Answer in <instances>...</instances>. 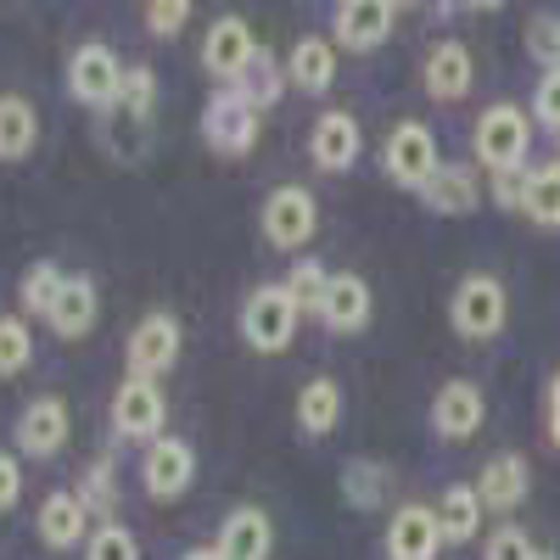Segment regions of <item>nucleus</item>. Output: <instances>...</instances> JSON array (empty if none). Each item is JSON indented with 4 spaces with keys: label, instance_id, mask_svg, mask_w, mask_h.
Here are the masks:
<instances>
[{
    "label": "nucleus",
    "instance_id": "obj_46",
    "mask_svg": "<svg viewBox=\"0 0 560 560\" xmlns=\"http://www.w3.org/2000/svg\"><path fill=\"white\" fill-rule=\"evenodd\" d=\"M533 560H555V555H544V549H538V555H533Z\"/></svg>",
    "mask_w": 560,
    "mask_h": 560
},
{
    "label": "nucleus",
    "instance_id": "obj_17",
    "mask_svg": "<svg viewBox=\"0 0 560 560\" xmlns=\"http://www.w3.org/2000/svg\"><path fill=\"white\" fill-rule=\"evenodd\" d=\"M471 84H477L471 51H465L459 39H438L427 51V62H420V90H427L432 102H465V96H471Z\"/></svg>",
    "mask_w": 560,
    "mask_h": 560
},
{
    "label": "nucleus",
    "instance_id": "obj_33",
    "mask_svg": "<svg viewBox=\"0 0 560 560\" xmlns=\"http://www.w3.org/2000/svg\"><path fill=\"white\" fill-rule=\"evenodd\" d=\"M527 219L544 230H560V158L527 168Z\"/></svg>",
    "mask_w": 560,
    "mask_h": 560
},
{
    "label": "nucleus",
    "instance_id": "obj_2",
    "mask_svg": "<svg viewBox=\"0 0 560 560\" xmlns=\"http://www.w3.org/2000/svg\"><path fill=\"white\" fill-rule=\"evenodd\" d=\"M242 342L253 348V353H287L292 342H298V325H303V308L292 303V292H287V280H275V287H258V292H247V303H242Z\"/></svg>",
    "mask_w": 560,
    "mask_h": 560
},
{
    "label": "nucleus",
    "instance_id": "obj_39",
    "mask_svg": "<svg viewBox=\"0 0 560 560\" xmlns=\"http://www.w3.org/2000/svg\"><path fill=\"white\" fill-rule=\"evenodd\" d=\"M533 555H538V549H533L527 527H516V522L493 527V533H488V549H482V560H533Z\"/></svg>",
    "mask_w": 560,
    "mask_h": 560
},
{
    "label": "nucleus",
    "instance_id": "obj_8",
    "mask_svg": "<svg viewBox=\"0 0 560 560\" xmlns=\"http://www.w3.org/2000/svg\"><path fill=\"white\" fill-rule=\"evenodd\" d=\"M258 129H264V113H253L236 90H213L208 107H202V140L213 158H247L258 147Z\"/></svg>",
    "mask_w": 560,
    "mask_h": 560
},
{
    "label": "nucleus",
    "instance_id": "obj_38",
    "mask_svg": "<svg viewBox=\"0 0 560 560\" xmlns=\"http://www.w3.org/2000/svg\"><path fill=\"white\" fill-rule=\"evenodd\" d=\"M527 57H533L544 73H555V68H560V18L538 12V18L527 23Z\"/></svg>",
    "mask_w": 560,
    "mask_h": 560
},
{
    "label": "nucleus",
    "instance_id": "obj_40",
    "mask_svg": "<svg viewBox=\"0 0 560 560\" xmlns=\"http://www.w3.org/2000/svg\"><path fill=\"white\" fill-rule=\"evenodd\" d=\"M185 23H191V0H152L147 7V34L152 39H174Z\"/></svg>",
    "mask_w": 560,
    "mask_h": 560
},
{
    "label": "nucleus",
    "instance_id": "obj_31",
    "mask_svg": "<svg viewBox=\"0 0 560 560\" xmlns=\"http://www.w3.org/2000/svg\"><path fill=\"white\" fill-rule=\"evenodd\" d=\"M73 493H79V504L96 516V527L102 522H113V510H118V465L102 454V459H90L84 471H79V482H73Z\"/></svg>",
    "mask_w": 560,
    "mask_h": 560
},
{
    "label": "nucleus",
    "instance_id": "obj_37",
    "mask_svg": "<svg viewBox=\"0 0 560 560\" xmlns=\"http://www.w3.org/2000/svg\"><path fill=\"white\" fill-rule=\"evenodd\" d=\"M118 107H124V113H135V118H152V107H158V73H152L147 62H135V68L124 73Z\"/></svg>",
    "mask_w": 560,
    "mask_h": 560
},
{
    "label": "nucleus",
    "instance_id": "obj_23",
    "mask_svg": "<svg viewBox=\"0 0 560 560\" xmlns=\"http://www.w3.org/2000/svg\"><path fill=\"white\" fill-rule=\"evenodd\" d=\"M477 493H482V504L488 510H516V504H527V493H533V465L522 459V454H493L488 465H482V477H477Z\"/></svg>",
    "mask_w": 560,
    "mask_h": 560
},
{
    "label": "nucleus",
    "instance_id": "obj_16",
    "mask_svg": "<svg viewBox=\"0 0 560 560\" xmlns=\"http://www.w3.org/2000/svg\"><path fill=\"white\" fill-rule=\"evenodd\" d=\"M482 420H488V398H482L477 382H443V387H438V398H432V432H438L443 443L477 438Z\"/></svg>",
    "mask_w": 560,
    "mask_h": 560
},
{
    "label": "nucleus",
    "instance_id": "obj_10",
    "mask_svg": "<svg viewBox=\"0 0 560 560\" xmlns=\"http://www.w3.org/2000/svg\"><path fill=\"white\" fill-rule=\"evenodd\" d=\"M191 482H197V448L191 443L174 432L147 443V459H140V488H147V499L174 504L179 493H191Z\"/></svg>",
    "mask_w": 560,
    "mask_h": 560
},
{
    "label": "nucleus",
    "instance_id": "obj_43",
    "mask_svg": "<svg viewBox=\"0 0 560 560\" xmlns=\"http://www.w3.org/2000/svg\"><path fill=\"white\" fill-rule=\"evenodd\" d=\"M23 499V471H18V459L12 454H0V516Z\"/></svg>",
    "mask_w": 560,
    "mask_h": 560
},
{
    "label": "nucleus",
    "instance_id": "obj_13",
    "mask_svg": "<svg viewBox=\"0 0 560 560\" xmlns=\"http://www.w3.org/2000/svg\"><path fill=\"white\" fill-rule=\"evenodd\" d=\"M359 152H364V129H359L353 113L331 107V113L314 118V129H308V158H314L319 174H348V168L359 163Z\"/></svg>",
    "mask_w": 560,
    "mask_h": 560
},
{
    "label": "nucleus",
    "instance_id": "obj_34",
    "mask_svg": "<svg viewBox=\"0 0 560 560\" xmlns=\"http://www.w3.org/2000/svg\"><path fill=\"white\" fill-rule=\"evenodd\" d=\"M34 364V331L23 314H0V382L23 376V370Z\"/></svg>",
    "mask_w": 560,
    "mask_h": 560
},
{
    "label": "nucleus",
    "instance_id": "obj_27",
    "mask_svg": "<svg viewBox=\"0 0 560 560\" xmlns=\"http://www.w3.org/2000/svg\"><path fill=\"white\" fill-rule=\"evenodd\" d=\"M482 493L477 482H448L438 499V522H443V544H471L482 533Z\"/></svg>",
    "mask_w": 560,
    "mask_h": 560
},
{
    "label": "nucleus",
    "instance_id": "obj_28",
    "mask_svg": "<svg viewBox=\"0 0 560 560\" xmlns=\"http://www.w3.org/2000/svg\"><path fill=\"white\" fill-rule=\"evenodd\" d=\"M287 84H292V79H287V68H280V57L269 51V45H258V57L247 62V73L230 84V90H236L253 113H269L280 96H287Z\"/></svg>",
    "mask_w": 560,
    "mask_h": 560
},
{
    "label": "nucleus",
    "instance_id": "obj_22",
    "mask_svg": "<svg viewBox=\"0 0 560 560\" xmlns=\"http://www.w3.org/2000/svg\"><path fill=\"white\" fill-rule=\"evenodd\" d=\"M96 314H102L96 280H90V275H68V287H62L57 308L45 314V325H51V337H62V342H84L90 325H96Z\"/></svg>",
    "mask_w": 560,
    "mask_h": 560
},
{
    "label": "nucleus",
    "instance_id": "obj_25",
    "mask_svg": "<svg viewBox=\"0 0 560 560\" xmlns=\"http://www.w3.org/2000/svg\"><path fill=\"white\" fill-rule=\"evenodd\" d=\"M292 415H298V432H303V438H331V432H337V420H342V387H337L331 376L303 382Z\"/></svg>",
    "mask_w": 560,
    "mask_h": 560
},
{
    "label": "nucleus",
    "instance_id": "obj_41",
    "mask_svg": "<svg viewBox=\"0 0 560 560\" xmlns=\"http://www.w3.org/2000/svg\"><path fill=\"white\" fill-rule=\"evenodd\" d=\"M488 202L499 213H527V168L522 174H488Z\"/></svg>",
    "mask_w": 560,
    "mask_h": 560
},
{
    "label": "nucleus",
    "instance_id": "obj_12",
    "mask_svg": "<svg viewBox=\"0 0 560 560\" xmlns=\"http://www.w3.org/2000/svg\"><path fill=\"white\" fill-rule=\"evenodd\" d=\"M253 57H258V39H253V28L242 18H213L208 23V34H202V68L219 79V90L236 84Z\"/></svg>",
    "mask_w": 560,
    "mask_h": 560
},
{
    "label": "nucleus",
    "instance_id": "obj_6",
    "mask_svg": "<svg viewBox=\"0 0 560 560\" xmlns=\"http://www.w3.org/2000/svg\"><path fill=\"white\" fill-rule=\"evenodd\" d=\"M179 348H185L179 314H174V308H147V314L135 319L129 342H124V364H129V376H147V382H158L163 370H174Z\"/></svg>",
    "mask_w": 560,
    "mask_h": 560
},
{
    "label": "nucleus",
    "instance_id": "obj_42",
    "mask_svg": "<svg viewBox=\"0 0 560 560\" xmlns=\"http://www.w3.org/2000/svg\"><path fill=\"white\" fill-rule=\"evenodd\" d=\"M533 118H538L544 129L560 135V68L538 79V90H533Z\"/></svg>",
    "mask_w": 560,
    "mask_h": 560
},
{
    "label": "nucleus",
    "instance_id": "obj_29",
    "mask_svg": "<svg viewBox=\"0 0 560 560\" xmlns=\"http://www.w3.org/2000/svg\"><path fill=\"white\" fill-rule=\"evenodd\" d=\"M39 147V113L28 96H0V163H23Z\"/></svg>",
    "mask_w": 560,
    "mask_h": 560
},
{
    "label": "nucleus",
    "instance_id": "obj_32",
    "mask_svg": "<svg viewBox=\"0 0 560 560\" xmlns=\"http://www.w3.org/2000/svg\"><path fill=\"white\" fill-rule=\"evenodd\" d=\"M387 465L382 459H348L342 465V499L353 504V510H382V499H387Z\"/></svg>",
    "mask_w": 560,
    "mask_h": 560
},
{
    "label": "nucleus",
    "instance_id": "obj_19",
    "mask_svg": "<svg viewBox=\"0 0 560 560\" xmlns=\"http://www.w3.org/2000/svg\"><path fill=\"white\" fill-rule=\"evenodd\" d=\"M387 555L393 560H438L443 555V522L438 504H404L387 522Z\"/></svg>",
    "mask_w": 560,
    "mask_h": 560
},
{
    "label": "nucleus",
    "instance_id": "obj_4",
    "mask_svg": "<svg viewBox=\"0 0 560 560\" xmlns=\"http://www.w3.org/2000/svg\"><path fill=\"white\" fill-rule=\"evenodd\" d=\"M382 168L393 185H404V191H427V179L443 168V152H438V135L432 124H420V118H404L393 124V135L382 140Z\"/></svg>",
    "mask_w": 560,
    "mask_h": 560
},
{
    "label": "nucleus",
    "instance_id": "obj_30",
    "mask_svg": "<svg viewBox=\"0 0 560 560\" xmlns=\"http://www.w3.org/2000/svg\"><path fill=\"white\" fill-rule=\"evenodd\" d=\"M62 287H68V269H57V258H34V264L23 269V280H18V308H23V319H45V314L57 308Z\"/></svg>",
    "mask_w": 560,
    "mask_h": 560
},
{
    "label": "nucleus",
    "instance_id": "obj_9",
    "mask_svg": "<svg viewBox=\"0 0 560 560\" xmlns=\"http://www.w3.org/2000/svg\"><path fill=\"white\" fill-rule=\"evenodd\" d=\"M163 427H168L163 387L147 382V376H124L118 393H113V432L129 438V443H158V438H168Z\"/></svg>",
    "mask_w": 560,
    "mask_h": 560
},
{
    "label": "nucleus",
    "instance_id": "obj_24",
    "mask_svg": "<svg viewBox=\"0 0 560 560\" xmlns=\"http://www.w3.org/2000/svg\"><path fill=\"white\" fill-rule=\"evenodd\" d=\"M287 79L303 90V96H325L337 84V45L325 34H303L287 57Z\"/></svg>",
    "mask_w": 560,
    "mask_h": 560
},
{
    "label": "nucleus",
    "instance_id": "obj_18",
    "mask_svg": "<svg viewBox=\"0 0 560 560\" xmlns=\"http://www.w3.org/2000/svg\"><path fill=\"white\" fill-rule=\"evenodd\" d=\"M370 314H376V298H370V287L353 275V269H337L331 275V292H325V303H319V325L331 337H359L364 325H370Z\"/></svg>",
    "mask_w": 560,
    "mask_h": 560
},
{
    "label": "nucleus",
    "instance_id": "obj_1",
    "mask_svg": "<svg viewBox=\"0 0 560 560\" xmlns=\"http://www.w3.org/2000/svg\"><path fill=\"white\" fill-rule=\"evenodd\" d=\"M471 152L488 174H522L533 152V118L516 102H493L471 129Z\"/></svg>",
    "mask_w": 560,
    "mask_h": 560
},
{
    "label": "nucleus",
    "instance_id": "obj_45",
    "mask_svg": "<svg viewBox=\"0 0 560 560\" xmlns=\"http://www.w3.org/2000/svg\"><path fill=\"white\" fill-rule=\"evenodd\" d=\"M179 560H224V555H219V549H213V544H208V549H185V555H179Z\"/></svg>",
    "mask_w": 560,
    "mask_h": 560
},
{
    "label": "nucleus",
    "instance_id": "obj_11",
    "mask_svg": "<svg viewBox=\"0 0 560 560\" xmlns=\"http://www.w3.org/2000/svg\"><path fill=\"white\" fill-rule=\"evenodd\" d=\"M68 438H73V415H68V404L57 393H39V398L23 404V415H18V454L57 459L68 448Z\"/></svg>",
    "mask_w": 560,
    "mask_h": 560
},
{
    "label": "nucleus",
    "instance_id": "obj_35",
    "mask_svg": "<svg viewBox=\"0 0 560 560\" xmlns=\"http://www.w3.org/2000/svg\"><path fill=\"white\" fill-rule=\"evenodd\" d=\"M287 292H292V303H298L303 314L319 319V303H325V292H331V269H325L319 258H298L292 275H287Z\"/></svg>",
    "mask_w": 560,
    "mask_h": 560
},
{
    "label": "nucleus",
    "instance_id": "obj_7",
    "mask_svg": "<svg viewBox=\"0 0 560 560\" xmlns=\"http://www.w3.org/2000/svg\"><path fill=\"white\" fill-rule=\"evenodd\" d=\"M258 230L264 242L280 247V253H303L314 242L319 230V202L314 191H303V185H280V191L264 197V213H258Z\"/></svg>",
    "mask_w": 560,
    "mask_h": 560
},
{
    "label": "nucleus",
    "instance_id": "obj_20",
    "mask_svg": "<svg viewBox=\"0 0 560 560\" xmlns=\"http://www.w3.org/2000/svg\"><path fill=\"white\" fill-rule=\"evenodd\" d=\"M482 191H488V185L477 179L471 163H443V168L427 179L420 202H427V213H438V219H465V213L482 208Z\"/></svg>",
    "mask_w": 560,
    "mask_h": 560
},
{
    "label": "nucleus",
    "instance_id": "obj_26",
    "mask_svg": "<svg viewBox=\"0 0 560 560\" xmlns=\"http://www.w3.org/2000/svg\"><path fill=\"white\" fill-rule=\"evenodd\" d=\"M96 140L107 147L113 163H140V158H147V147H152V118H135L124 107H107L96 118Z\"/></svg>",
    "mask_w": 560,
    "mask_h": 560
},
{
    "label": "nucleus",
    "instance_id": "obj_21",
    "mask_svg": "<svg viewBox=\"0 0 560 560\" xmlns=\"http://www.w3.org/2000/svg\"><path fill=\"white\" fill-rule=\"evenodd\" d=\"M213 549H219L224 560H269V549H275V522H269V510L236 504V510H230V516L219 522Z\"/></svg>",
    "mask_w": 560,
    "mask_h": 560
},
{
    "label": "nucleus",
    "instance_id": "obj_44",
    "mask_svg": "<svg viewBox=\"0 0 560 560\" xmlns=\"http://www.w3.org/2000/svg\"><path fill=\"white\" fill-rule=\"evenodd\" d=\"M544 438H549V448L560 454V370H555V382H549V415H544Z\"/></svg>",
    "mask_w": 560,
    "mask_h": 560
},
{
    "label": "nucleus",
    "instance_id": "obj_15",
    "mask_svg": "<svg viewBox=\"0 0 560 560\" xmlns=\"http://www.w3.org/2000/svg\"><path fill=\"white\" fill-rule=\"evenodd\" d=\"M34 533H39L45 549L68 555V549H84L96 527H90V510L79 504L73 488H51V493H45V504H39V516H34Z\"/></svg>",
    "mask_w": 560,
    "mask_h": 560
},
{
    "label": "nucleus",
    "instance_id": "obj_3",
    "mask_svg": "<svg viewBox=\"0 0 560 560\" xmlns=\"http://www.w3.org/2000/svg\"><path fill=\"white\" fill-rule=\"evenodd\" d=\"M504 319H510V298L499 287V275L477 269V275H465L454 298H448V325H454V337L465 342H493L504 331Z\"/></svg>",
    "mask_w": 560,
    "mask_h": 560
},
{
    "label": "nucleus",
    "instance_id": "obj_5",
    "mask_svg": "<svg viewBox=\"0 0 560 560\" xmlns=\"http://www.w3.org/2000/svg\"><path fill=\"white\" fill-rule=\"evenodd\" d=\"M124 73L129 68H124V57L113 51V45L84 39V45H73V57H68V96L79 107H90V113H107V107H118Z\"/></svg>",
    "mask_w": 560,
    "mask_h": 560
},
{
    "label": "nucleus",
    "instance_id": "obj_36",
    "mask_svg": "<svg viewBox=\"0 0 560 560\" xmlns=\"http://www.w3.org/2000/svg\"><path fill=\"white\" fill-rule=\"evenodd\" d=\"M79 555H84V560H140V538H135L124 522H102Z\"/></svg>",
    "mask_w": 560,
    "mask_h": 560
},
{
    "label": "nucleus",
    "instance_id": "obj_14",
    "mask_svg": "<svg viewBox=\"0 0 560 560\" xmlns=\"http://www.w3.org/2000/svg\"><path fill=\"white\" fill-rule=\"evenodd\" d=\"M393 23H398L393 0H342L331 12V45H342V51H376V45H387Z\"/></svg>",
    "mask_w": 560,
    "mask_h": 560
}]
</instances>
